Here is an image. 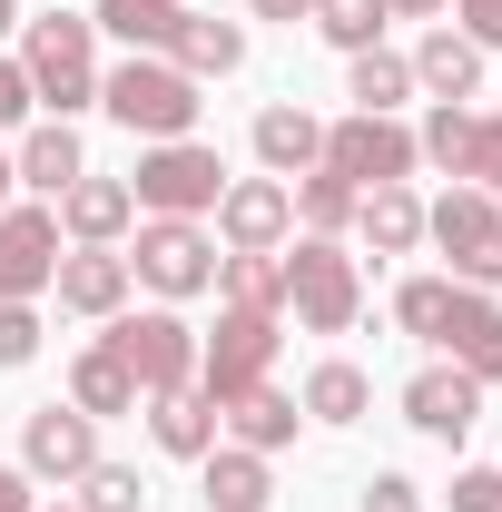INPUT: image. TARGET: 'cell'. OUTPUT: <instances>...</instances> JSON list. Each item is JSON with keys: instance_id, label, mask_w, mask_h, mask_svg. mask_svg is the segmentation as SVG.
Instances as JSON below:
<instances>
[{"instance_id": "1", "label": "cell", "mask_w": 502, "mask_h": 512, "mask_svg": "<svg viewBox=\"0 0 502 512\" xmlns=\"http://www.w3.org/2000/svg\"><path fill=\"white\" fill-rule=\"evenodd\" d=\"M20 69H30V99H40L50 119L99 109V30H89V10L20 20Z\"/></svg>"}, {"instance_id": "2", "label": "cell", "mask_w": 502, "mask_h": 512, "mask_svg": "<svg viewBox=\"0 0 502 512\" xmlns=\"http://www.w3.org/2000/svg\"><path fill=\"white\" fill-rule=\"evenodd\" d=\"M99 109H109L128 138H148V148H158V138H197V109H207V99H197V79H188L178 60L128 50V60L99 79Z\"/></svg>"}, {"instance_id": "3", "label": "cell", "mask_w": 502, "mask_h": 512, "mask_svg": "<svg viewBox=\"0 0 502 512\" xmlns=\"http://www.w3.org/2000/svg\"><path fill=\"white\" fill-rule=\"evenodd\" d=\"M128 197H138V217H207L227 197V158L207 138H158V148H138Z\"/></svg>"}, {"instance_id": "4", "label": "cell", "mask_w": 502, "mask_h": 512, "mask_svg": "<svg viewBox=\"0 0 502 512\" xmlns=\"http://www.w3.org/2000/svg\"><path fill=\"white\" fill-rule=\"evenodd\" d=\"M424 237L453 256V286L502 296V207H493V188H463V178H453V188L424 207Z\"/></svg>"}, {"instance_id": "5", "label": "cell", "mask_w": 502, "mask_h": 512, "mask_svg": "<svg viewBox=\"0 0 502 512\" xmlns=\"http://www.w3.org/2000/svg\"><path fill=\"white\" fill-rule=\"evenodd\" d=\"M99 345H109L128 375H138V404H148V394H178V384H197V325L178 316V306H148V316H128V306H119Z\"/></svg>"}, {"instance_id": "6", "label": "cell", "mask_w": 502, "mask_h": 512, "mask_svg": "<svg viewBox=\"0 0 502 512\" xmlns=\"http://www.w3.org/2000/svg\"><path fill=\"white\" fill-rule=\"evenodd\" d=\"M286 306L306 335H345V325L365 316V276H355V256L335 247V237H296L286 247Z\"/></svg>"}, {"instance_id": "7", "label": "cell", "mask_w": 502, "mask_h": 512, "mask_svg": "<svg viewBox=\"0 0 502 512\" xmlns=\"http://www.w3.org/2000/svg\"><path fill=\"white\" fill-rule=\"evenodd\" d=\"M128 276L148 286V296H207L217 286V237L197 227V217H138V247H128Z\"/></svg>"}, {"instance_id": "8", "label": "cell", "mask_w": 502, "mask_h": 512, "mask_svg": "<svg viewBox=\"0 0 502 512\" xmlns=\"http://www.w3.org/2000/svg\"><path fill=\"white\" fill-rule=\"evenodd\" d=\"M325 168H335L345 188L365 197V188H404L424 158H414V128H404V119H375V109H355V119L325 128Z\"/></svg>"}, {"instance_id": "9", "label": "cell", "mask_w": 502, "mask_h": 512, "mask_svg": "<svg viewBox=\"0 0 502 512\" xmlns=\"http://www.w3.org/2000/svg\"><path fill=\"white\" fill-rule=\"evenodd\" d=\"M276 375V316H247V306H227L217 335H197V394L207 404H237L247 384Z\"/></svg>"}, {"instance_id": "10", "label": "cell", "mask_w": 502, "mask_h": 512, "mask_svg": "<svg viewBox=\"0 0 502 512\" xmlns=\"http://www.w3.org/2000/svg\"><path fill=\"white\" fill-rule=\"evenodd\" d=\"M60 207H0V306H40L60 276Z\"/></svg>"}, {"instance_id": "11", "label": "cell", "mask_w": 502, "mask_h": 512, "mask_svg": "<svg viewBox=\"0 0 502 512\" xmlns=\"http://www.w3.org/2000/svg\"><path fill=\"white\" fill-rule=\"evenodd\" d=\"M217 217V247L227 256H266L296 237V197H286V178H227V197L207 207Z\"/></svg>"}, {"instance_id": "12", "label": "cell", "mask_w": 502, "mask_h": 512, "mask_svg": "<svg viewBox=\"0 0 502 512\" xmlns=\"http://www.w3.org/2000/svg\"><path fill=\"white\" fill-rule=\"evenodd\" d=\"M99 463V424L79 414V404H40L30 424H20V473L30 483H79Z\"/></svg>"}, {"instance_id": "13", "label": "cell", "mask_w": 502, "mask_h": 512, "mask_svg": "<svg viewBox=\"0 0 502 512\" xmlns=\"http://www.w3.org/2000/svg\"><path fill=\"white\" fill-rule=\"evenodd\" d=\"M483 394H493V384H473L463 365H424V375L404 384V424L434 434V444H463V434L483 424Z\"/></svg>"}, {"instance_id": "14", "label": "cell", "mask_w": 502, "mask_h": 512, "mask_svg": "<svg viewBox=\"0 0 502 512\" xmlns=\"http://www.w3.org/2000/svg\"><path fill=\"white\" fill-rule=\"evenodd\" d=\"M443 365H463L473 384H502V296L483 286H453V306H443Z\"/></svg>"}, {"instance_id": "15", "label": "cell", "mask_w": 502, "mask_h": 512, "mask_svg": "<svg viewBox=\"0 0 502 512\" xmlns=\"http://www.w3.org/2000/svg\"><path fill=\"white\" fill-rule=\"evenodd\" d=\"M128 256L119 247H60V276H50V296H60V316H89V325H109L128 306Z\"/></svg>"}, {"instance_id": "16", "label": "cell", "mask_w": 502, "mask_h": 512, "mask_svg": "<svg viewBox=\"0 0 502 512\" xmlns=\"http://www.w3.org/2000/svg\"><path fill=\"white\" fill-rule=\"evenodd\" d=\"M10 168H20V188H40V197H69L79 178H89V148H79V128H69V119H40V128H20Z\"/></svg>"}, {"instance_id": "17", "label": "cell", "mask_w": 502, "mask_h": 512, "mask_svg": "<svg viewBox=\"0 0 502 512\" xmlns=\"http://www.w3.org/2000/svg\"><path fill=\"white\" fill-rule=\"evenodd\" d=\"M60 207V237L69 247H119L128 217H138V197H128V178H79L69 197H50Z\"/></svg>"}, {"instance_id": "18", "label": "cell", "mask_w": 502, "mask_h": 512, "mask_svg": "<svg viewBox=\"0 0 502 512\" xmlns=\"http://www.w3.org/2000/svg\"><path fill=\"white\" fill-rule=\"evenodd\" d=\"M296 424H306V404L276 394V384H247L237 404H217V434L247 444V453H286V444H296Z\"/></svg>"}, {"instance_id": "19", "label": "cell", "mask_w": 502, "mask_h": 512, "mask_svg": "<svg viewBox=\"0 0 502 512\" xmlns=\"http://www.w3.org/2000/svg\"><path fill=\"white\" fill-rule=\"evenodd\" d=\"M256 168L266 178H306V168H325V119H306V109H256Z\"/></svg>"}, {"instance_id": "20", "label": "cell", "mask_w": 502, "mask_h": 512, "mask_svg": "<svg viewBox=\"0 0 502 512\" xmlns=\"http://www.w3.org/2000/svg\"><path fill=\"white\" fill-rule=\"evenodd\" d=\"M148 444L178 453V463H207V453H217V404H207L197 384H178V394H148Z\"/></svg>"}, {"instance_id": "21", "label": "cell", "mask_w": 502, "mask_h": 512, "mask_svg": "<svg viewBox=\"0 0 502 512\" xmlns=\"http://www.w3.org/2000/svg\"><path fill=\"white\" fill-rule=\"evenodd\" d=\"M197 493H207V512H266L276 503V473H266V453L217 444L207 463H197Z\"/></svg>"}, {"instance_id": "22", "label": "cell", "mask_w": 502, "mask_h": 512, "mask_svg": "<svg viewBox=\"0 0 502 512\" xmlns=\"http://www.w3.org/2000/svg\"><path fill=\"white\" fill-rule=\"evenodd\" d=\"M414 89H424V99H453V109H463V99L483 89V50H473V40H463L453 20H443V30H424V50H414Z\"/></svg>"}, {"instance_id": "23", "label": "cell", "mask_w": 502, "mask_h": 512, "mask_svg": "<svg viewBox=\"0 0 502 512\" xmlns=\"http://www.w3.org/2000/svg\"><path fill=\"white\" fill-rule=\"evenodd\" d=\"M355 227H365L375 256H414L424 247V197H414V178H404V188H365L355 197Z\"/></svg>"}, {"instance_id": "24", "label": "cell", "mask_w": 502, "mask_h": 512, "mask_svg": "<svg viewBox=\"0 0 502 512\" xmlns=\"http://www.w3.org/2000/svg\"><path fill=\"white\" fill-rule=\"evenodd\" d=\"M168 60L188 69V79H227V69H247V30L217 20V10H188V30L168 40Z\"/></svg>"}, {"instance_id": "25", "label": "cell", "mask_w": 502, "mask_h": 512, "mask_svg": "<svg viewBox=\"0 0 502 512\" xmlns=\"http://www.w3.org/2000/svg\"><path fill=\"white\" fill-rule=\"evenodd\" d=\"M89 30H109V40H128V50H158V60H168V40L188 30V0H99Z\"/></svg>"}, {"instance_id": "26", "label": "cell", "mask_w": 502, "mask_h": 512, "mask_svg": "<svg viewBox=\"0 0 502 512\" xmlns=\"http://www.w3.org/2000/svg\"><path fill=\"white\" fill-rule=\"evenodd\" d=\"M69 404H79L89 424H109V414H138V375H128L109 345H89V355L69 365Z\"/></svg>"}, {"instance_id": "27", "label": "cell", "mask_w": 502, "mask_h": 512, "mask_svg": "<svg viewBox=\"0 0 502 512\" xmlns=\"http://www.w3.org/2000/svg\"><path fill=\"white\" fill-rule=\"evenodd\" d=\"M217 296L247 306V316H286V247L266 256H217Z\"/></svg>"}, {"instance_id": "28", "label": "cell", "mask_w": 502, "mask_h": 512, "mask_svg": "<svg viewBox=\"0 0 502 512\" xmlns=\"http://www.w3.org/2000/svg\"><path fill=\"white\" fill-rule=\"evenodd\" d=\"M296 404H306L315 424H365V414H375V384H365V365L325 355V365L306 375V394H296Z\"/></svg>"}, {"instance_id": "29", "label": "cell", "mask_w": 502, "mask_h": 512, "mask_svg": "<svg viewBox=\"0 0 502 512\" xmlns=\"http://www.w3.org/2000/svg\"><path fill=\"white\" fill-rule=\"evenodd\" d=\"M345 99H355V109H375V119H394V109L414 99V60H404V50H355Z\"/></svg>"}, {"instance_id": "30", "label": "cell", "mask_w": 502, "mask_h": 512, "mask_svg": "<svg viewBox=\"0 0 502 512\" xmlns=\"http://www.w3.org/2000/svg\"><path fill=\"white\" fill-rule=\"evenodd\" d=\"M286 197H296V227H306V237H345V227H355V188H345L335 168L286 178Z\"/></svg>"}, {"instance_id": "31", "label": "cell", "mask_w": 502, "mask_h": 512, "mask_svg": "<svg viewBox=\"0 0 502 512\" xmlns=\"http://www.w3.org/2000/svg\"><path fill=\"white\" fill-rule=\"evenodd\" d=\"M414 158H424V168H443V178H473V109L434 99V119L414 128Z\"/></svg>"}, {"instance_id": "32", "label": "cell", "mask_w": 502, "mask_h": 512, "mask_svg": "<svg viewBox=\"0 0 502 512\" xmlns=\"http://www.w3.org/2000/svg\"><path fill=\"white\" fill-rule=\"evenodd\" d=\"M315 40H335L345 60L384 50V0H315Z\"/></svg>"}, {"instance_id": "33", "label": "cell", "mask_w": 502, "mask_h": 512, "mask_svg": "<svg viewBox=\"0 0 502 512\" xmlns=\"http://www.w3.org/2000/svg\"><path fill=\"white\" fill-rule=\"evenodd\" d=\"M79 512H148V473H138V463H109V453H99V463L79 473Z\"/></svg>"}, {"instance_id": "34", "label": "cell", "mask_w": 502, "mask_h": 512, "mask_svg": "<svg viewBox=\"0 0 502 512\" xmlns=\"http://www.w3.org/2000/svg\"><path fill=\"white\" fill-rule=\"evenodd\" d=\"M443 306H453V276H404V286H394V325L424 335V345L443 335Z\"/></svg>"}, {"instance_id": "35", "label": "cell", "mask_w": 502, "mask_h": 512, "mask_svg": "<svg viewBox=\"0 0 502 512\" xmlns=\"http://www.w3.org/2000/svg\"><path fill=\"white\" fill-rule=\"evenodd\" d=\"M40 355V306H0V365H30Z\"/></svg>"}, {"instance_id": "36", "label": "cell", "mask_w": 502, "mask_h": 512, "mask_svg": "<svg viewBox=\"0 0 502 512\" xmlns=\"http://www.w3.org/2000/svg\"><path fill=\"white\" fill-rule=\"evenodd\" d=\"M453 512H502V473L493 463H463V473H453Z\"/></svg>"}, {"instance_id": "37", "label": "cell", "mask_w": 502, "mask_h": 512, "mask_svg": "<svg viewBox=\"0 0 502 512\" xmlns=\"http://www.w3.org/2000/svg\"><path fill=\"white\" fill-rule=\"evenodd\" d=\"M355 512H424V483H404V473H375V483L355 493Z\"/></svg>"}, {"instance_id": "38", "label": "cell", "mask_w": 502, "mask_h": 512, "mask_svg": "<svg viewBox=\"0 0 502 512\" xmlns=\"http://www.w3.org/2000/svg\"><path fill=\"white\" fill-rule=\"evenodd\" d=\"M453 20H463L473 50H502V0H453Z\"/></svg>"}, {"instance_id": "39", "label": "cell", "mask_w": 502, "mask_h": 512, "mask_svg": "<svg viewBox=\"0 0 502 512\" xmlns=\"http://www.w3.org/2000/svg\"><path fill=\"white\" fill-rule=\"evenodd\" d=\"M30 109H40V99H30V69L0 60V128H30Z\"/></svg>"}, {"instance_id": "40", "label": "cell", "mask_w": 502, "mask_h": 512, "mask_svg": "<svg viewBox=\"0 0 502 512\" xmlns=\"http://www.w3.org/2000/svg\"><path fill=\"white\" fill-rule=\"evenodd\" d=\"M473 178H483V188L502 178V109H493V119H473Z\"/></svg>"}, {"instance_id": "41", "label": "cell", "mask_w": 502, "mask_h": 512, "mask_svg": "<svg viewBox=\"0 0 502 512\" xmlns=\"http://www.w3.org/2000/svg\"><path fill=\"white\" fill-rule=\"evenodd\" d=\"M0 512H40V483H30L20 463H0Z\"/></svg>"}, {"instance_id": "42", "label": "cell", "mask_w": 502, "mask_h": 512, "mask_svg": "<svg viewBox=\"0 0 502 512\" xmlns=\"http://www.w3.org/2000/svg\"><path fill=\"white\" fill-rule=\"evenodd\" d=\"M256 20H286V30H296V20H315V0H247Z\"/></svg>"}, {"instance_id": "43", "label": "cell", "mask_w": 502, "mask_h": 512, "mask_svg": "<svg viewBox=\"0 0 502 512\" xmlns=\"http://www.w3.org/2000/svg\"><path fill=\"white\" fill-rule=\"evenodd\" d=\"M443 0H384V20H434Z\"/></svg>"}, {"instance_id": "44", "label": "cell", "mask_w": 502, "mask_h": 512, "mask_svg": "<svg viewBox=\"0 0 502 512\" xmlns=\"http://www.w3.org/2000/svg\"><path fill=\"white\" fill-rule=\"evenodd\" d=\"M10 30H20V0H0V40H10Z\"/></svg>"}, {"instance_id": "45", "label": "cell", "mask_w": 502, "mask_h": 512, "mask_svg": "<svg viewBox=\"0 0 502 512\" xmlns=\"http://www.w3.org/2000/svg\"><path fill=\"white\" fill-rule=\"evenodd\" d=\"M10 188H20V168H10V148H0V197H10Z\"/></svg>"}, {"instance_id": "46", "label": "cell", "mask_w": 502, "mask_h": 512, "mask_svg": "<svg viewBox=\"0 0 502 512\" xmlns=\"http://www.w3.org/2000/svg\"><path fill=\"white\" fill-rule=\"evenodd\" d=\"M493 207H502V178H493Z\"/></svg>"}, {"instance_id": "47", "label": "cell", "mask_w": 502, "mask_h": 512, "mask_svg": "<svg viewBox=\"0 0 502 512\" xmlns=\"http://www.w3.org/2000/svg\"><path fill=\"white\" fill-rule=\"evenodd\" d=\"M60 512H79V503H60Z\"/></svg>"}]
</instances>
